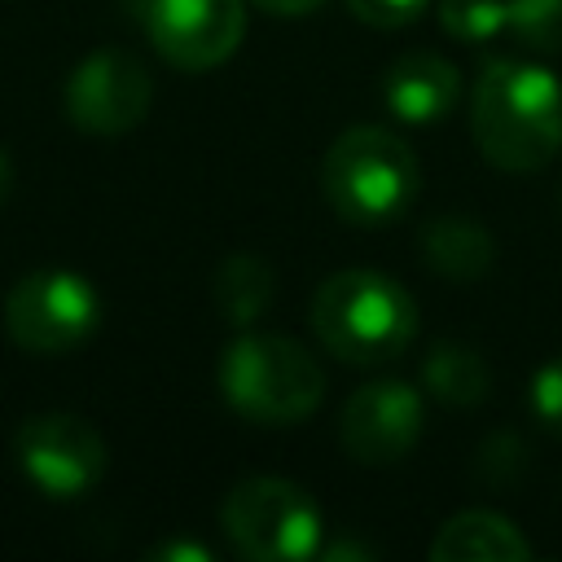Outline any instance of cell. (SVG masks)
Wrapping results in <instances>:
<instances>
[{
  "label": "cell",
  "instance_id": "1",
  "mask_svg": "<svg viewBox=\"0 0 562 562\" xmlns=\"http://www.w3.org/2000/svg\"><path fill=\"white\" fill-rule=\"evenodd\" d=\"M470 132L492 167L540 171L562 149V83L536 61H487L474 83Z\"/></svg>",
  "mask_w": 562,
  "mask_h": 562
},
{
  "label": "cell",
  "instance_id": "2",
  "mask_svg": "<svg viewBox=\"0 0 562 562\" xmlns=\"http://www.w3.org/2000/svg\"><path fill=\"white\" fill-rule=\"evenodd\" d=\"M312 334L347 364H386L408 351L417 334V303L395 277L347 268L316 285Z\"/></svg>",
  "mask_w": 562,
  "mask_h": 562
},
{
  "label": "cell",
  "instance_id": "3",
  "mask_svg": "<svg viewBox=\"0 0 562 562\" xmlns=\"http://www.w3.org/2000/svg\"><path fill=\"white\" fill-rule=\"evenodd\" d=\"M220 391L255 426H294L316 413L325 373L316 356L285 334H237L220 356Z\"/></svg>",
  "mask_w": 562,
  "mask_h": 562
},
{
  "label": "cell",
  "instance_id": "4",
  "mask_svg": "<svg viewBox=\"0 0 562 562\" xmlns=\"http://www.w3.org/2000/svg\"><path fill=\"white\" fill-rule=\"evenodd\" d=\"M321 189L342 220L386 224L413 206L422 189V167L408 140L378 123H356L325 149Z\"/></svg>",
  "mask_w": 562,
  "mask_h": 562
},
{
  "label": "cell",
  "instance_id": "5",
  "mask_svg": "<svg viewBox=\"0 0 562 562\" xmlns=\"http://www.w3.org/2000/svg\"><path fill=\"white\" fill-rule=\"evenodd\" d=\"M228 544L250 562H303L321 553V505L294 479L255 474L241 479L220 509Z\"/></svg>",
  "mask_w": 562,
  "mask_h": 562
},
{
  "label": "cell",
  "instance_id": "6",
  "mask_svg": "<svg viewBox=\"0 0 562 562\" xmlns=\"http://www.w3.org/2000/svg\"><path fill=\"white\" fill-rule=\"evenodd\" d=\"M101 321V299L88 277L66 268L26 272L4 294V334L31 356H61L92 338Z\"/></svg>",
  "mask_w": 562,
  "mask_h": 562
},
{
  "label": "cell",
  "instance_id": "7",
  "mask_svg": "<svg viewBox=\"0 0 562 562\" xmlns=\"http://www.w3.org/2000/svg\"><path fill=\"white\" fill-rule=\"evenodd\" d=\"M13 461L44 496L70 501L101 483L110 452L92 422L75 413H35L13 435Z\"/></svg>",
  "mask_w": 562,
  "mask_h": 562
},
{
  "label": "cell",
  "instance_id": "8",
  "mask_svg": "<svg viewBox=\"0 0 562 562\" xmlns=\"http://www.w3.org/2000/svg\"><path fill=\"white\" fill-rule=\"evenodd\" d=\"M154 101V79L145 61L127 48L88 53L66 79V114L88 136H123L132 132Z\"/></svg>",
  "mask_w": 562,
  "mask_h": 562
},
{
  "label": "cell",
  "instance_id": "9",
  "mask_svg": "<svg viewBox=\"0 0 562 562\" xmlns=\"http://www.w3.org/2000/svg\"><path fill=\"white\" fill-rule=\"evenodd\" d=\"M145 31L176 70H211L228 61L246 35L241 0H145Z\"/></svg>",
  "mask_w": 562,
  "mask_h": 562
},
{
  "label": "cell",
  "instance_id": "10",
  "mask_svg": "<svg viewBox=\"0 0 562 562\" xmlns=\"http://www.w3.org/2000/svg\"><path fill=\"white\" fill-rule=\"evenodd\" d=\"M422 422H426L422 395L404 378H382V382H364L342 404L338 439L347 457L360 465H395L422 439Z\"/></svg>",
  "mask_w": 562,
  "mask_h": 562
},
{
  "label": "cell",
  "instance_id": "11",
  "mask_svg": "<svg viewBox=\"0 0 562 562\" xmlns=\"http://www.w3.org/2000/svg\"><path fill=\"white\" fill-rule=\"evenodd\" d=\"M382 97L395 119L404 123H435L443 119L461 97V75L448 57L413 48L400 53L382 75Z\"/></svg>",
  "mask_w": 562,
  "mask_h": 562
},
{
  "label": "cell",
  "instance_id": "12",
  "mask_svg": "<svg viewBox=\"0 0 562 562\" xmlns=\"http://www.w3.org/2000/svg\"><path fill=\"white\" fill-rule=\"evenodd\" d=\"M417 250L426 259V268L443 281H457V285H474L492 272L496 263V237L465 220V215H435L422 224L417 233Z\"/></svg>",
  "mask_w": 562,
  "mask_h": 562
},
{
  "label": "cell",
  "instance_id": "13",
  "mask_svg": "<svg viewBox=\"0 0 562 562\" xmlns=\"http://www.w3.org/2000/svg\"><path fill=\"white\" fill-rule=\"evenodd\" d=\"M430 558L435 562H522L531 558V544L505 514L461 509L435 531Z\"/></svg>",
  "mask_w": 562,
  "mask_h": 562
},
{
  "label": "cell",
  "instance_id": "14",
  "mask_svg": "<svg viewBox=\"0 0 562 562\" xmlns=\"http://www.w3.org/2000/svg\"><path fill=\"white\" fill-rule=\"evenodd\" d=\"M272 294H277V277L250 250H233L228 259H220V268L211 277V299H215L220 316L237 329H250L268 312Z\"/></svg>",
  "mask_w": 562,
  "mask_h": 562
},
{
  "label": "cell",
  "instance_id": "15",
  "mask_svg": "<svg viewBox=\"0 0 562 562\" xmlns=\"http://www.w3.org/2000/svg\"><path fill=\"white\" fill-rule=\"evenodd\" d=\"M422 386L452 408H474L492 391V369L470 342H435L422 360Z\"/></svg>",
  "mask_w": 562,
  "mask_h": 562
},
{
  "label": "cell",
  "instance_id": "16",
  "mask_svg": "<svg viewBox=\"0 0 562 562\" xmlns=\"http://www.w3.org/2000/svg\"><path fill=\"white\" fill-rule=\"evenodd\" d=\"M509 22V0H439V26L452 40L483 44Z\"/></svg>",
  "mask_w": 562,
  "mask_h": 562
},
{
  "label": "cell",
  "instance_id": "17",
  "mask_svg": "<svg viewBox=\"0 0 562 562\" xmlns=\"http://www.w3.org/2000/svg\"><path fill=\"white\" fill-rule=\"evenodd\" d=\"M505 31L536 53H562V0H509Z\"/></svg>",
  "mask_w": 562,
  "mask_h": 562
},
{
  "label": "cell",
  "instance_id": "18",
  "mask_svg": "<svg viewBox=\"0 0 562 562\" xmlns=\"http://www.w3.org/2000/svg\"><path fill=\"white\" fill-rule=\"evenodd\" d=\"M347 9H351L364 26L391 31V26H408L413 18H422L426 0H347Z\"/></svg>",
  "mask_w": 562,
  "mask_h": 562
},
{
  "label": "cell",
  "instance_id": "19",
  "mask_svg": "<svg viewBox=\"0 0 562 562\" xmlns=\"http://www.w3.org/2000/svg\"><path fill=\"white\" fill-rule=\"evenodd\" d=\"M531 408H536V417H540L549 430L562 435V356L549 360V364L536 373V382H531Z\"/></svg>",
  "mask_w": 562,
  "mask_h": 562
},
{
  "label": "cell",
  "instance_id": "20",
  "mask_svg": "<svg viewBox=\"0 0 562 562\" xmlns=\"http://www.w3.org/2000/svg\"><path fill=\"white\" fill-rule=\"evenodd\" d=\"M154 562H215V553L206 544H193V540H167L158 549H149Z\"/></svg>",
  "mask_w": 562,
  "mask_h": 562
},
{
  "label": "cell",
  "instance_id": "21",
  "mask_svg": "<svg viewBox=\"0 0 562 562\" xmlns=\"http://www.w3.org/2000/svg\"><path fill=\"white\" fill-rule=\"evenodd\" d=\"M263 13H281V18H299V13H312L321 0H255Z\"/></svg>",
  "mask_w": 562,
  "mask_h": 562
},
{
  "label": "cell",
  "instance_id": "22",
  "mask_svg": "<svg viewBox=\"0 0 562 562\" xmlns=\"http://www.w3.org/2000/svg\"><path fill=\"white\" fill-rule=\"evenodd\" d=\"M316 558H329V562H342V558H373L364 544H351V540H338V544H321Z\"/></svg>",
  "mask_w": 562,
  "mask_h": 562
},
{
  "label": "cell",
  "instance_id": "23",
  "mask_svg": "<svg viewBox=\"0 0 562 562\" xmlns=\"http://www.w3.org/2000/svg\"><path fill=\"white\" fill-rule=\"evenodd\" d=\"M13 193V162H9V154L0 149V202Z\"/></svg>",
  "mask_w": 562,
  "mask_h": 562
},
{
  "label": "cell",
  "instance_id": "24",
  "mask_svg": "<svg viewBox=\"0 0 562 562\" xmlns=\"http://www.w3.org/2000/svg\"><path fill=\"white\" fill-rule=\"evenodd\" d=\"M558 206H562V189H558Z\"/></svg>",
  "mask_w": 562,
  "mask_h": 562
}]
</instances>
